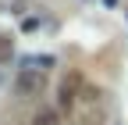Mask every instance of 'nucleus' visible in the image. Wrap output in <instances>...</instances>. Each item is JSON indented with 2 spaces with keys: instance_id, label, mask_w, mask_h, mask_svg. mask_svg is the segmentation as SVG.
Masks as SVG:
<instances>
[{
  "instance_id": "f257e3e1",
  "label": "nucleus",
  "mask_w": 128,
  "mask_h": 125,
  "mask_svg": "<svg viewBox=\"0 0 128 125\" xmlns=\"http://www.w3.org/2000/svg\"><path fill=\"white\" fill-rule=\"evenodd\" d=\"M75 107H78V118H82V125H96V121H103V114H107L103 93H100V89H89V86H82V93H78Z\"/></svg>"
},
{
  "instance_id": "f03ea898",
  "label": "nucleus",
  "mask_w": 128,
  "mask_h": 125,
  "mask_svg": "<svg viewBox=\"0 0 128 125\" xmlns=\"http://www.w3.org/2000/svg\"><path fill=\"white\" fill-rule=\"evenodd\" d=\"M43 82H46L43 68H36V61H28V68H22L18 75H14V97H22V100L39 97V93H43Z\"/></svg>"
},
{
  "instance_id": "7ed1b4c3",
  "label": "nucleus",
  "mask_w": 128,
  "mask_h": 125,
  "mask_svg": "<svg viewBox=\"0 0 128 125\" xmlns=\"http://www.w3.org/2000/svg\"><path fill=\"white\" fill-rule=\"evenodd\" d=\"M78 93H82V75H71V79L60 82V107H75Z\"/></svg>"
},
{
  "instance_id": "20e7f679",
  "label": "nucleus",
  "mask_w": 128,
  "mask_h": 125,
  "mask_svg": "<svg viewBox=\"0 0 128 125\" xmlns=\"http://www.w3.org/2000/svg\"><path fill=\"white\" fill-rule=\"evenodd\" d=\"M32 125H60V114L54 111V107H43V111H36Z\"/></svg>"
},
{
  "instance_id": "39448f33",
  "label": "nucleus",
  "mask_w": 128,
  "mask_h": 125,
  "mask_svg": "<svg viewBox=\"0 0 128 125\" xmlns=\"http://www.w3.org/2000/svg\"><path fill=\"white\" fill-rule=\"evenodd\" d=\"M4 61H11V39L0 36V65H4Z\"/></svg>"
}]
</instances>
